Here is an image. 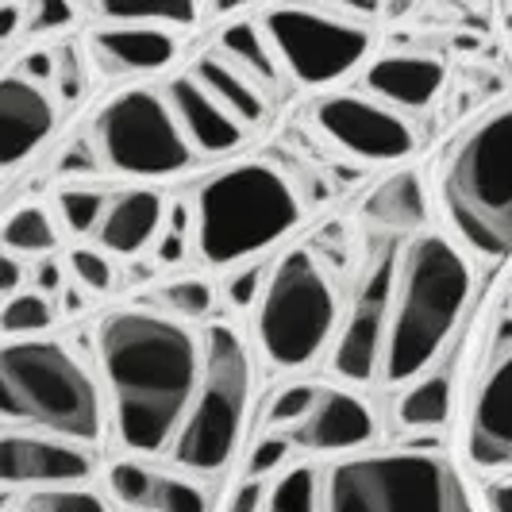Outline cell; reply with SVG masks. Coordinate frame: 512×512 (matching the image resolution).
<instances>
[{
    "label": "cell",
    "instance_id": "1",
    "mask_svg": "<svg viewBox=\"0 0 512 512\" xmlns=\"http://www.w3.org/2000/svg\"><path fill=\"white\" fill-rule=\"evenodd\" d=\"M97 359L116 409L120 443L135 455L174 447L201 378V343L162 312L124 308L104 316Z\"/></svg>",
    "mask_w": 512,
    "mask_h": 512
},
{
    "label": "cell",
    "instance_id": "2",
    "mask_svg": "<svg viewBox=\"0 0 512 512\" xmlns=\"http://www.w3.org/2000/svg\"><path fill=\"white\" fill-rule=\"evenodd\" d=\"M470 258L447 235H416L397 258V278L385 320L382 374L389 385L420 378L451 339L470 301Z\"/></svg>",
    "mask_w": 512,
    "mask_h": 512
},
{
    "label": "cell",
    "instance_id": "3",
    "mask_svg": "<svg viewBox=\"0 0 512 512\" xmlns=\"http://www.w3.org/2000/svg\"><path fill=\"white\" fill-rule=\"evenodd\" d=\"M0 420L62 443H97L104 428L101 389L62 343H0Z\"/></svg>",
    "mask_w": 512,
    "mask_h": 512
},
{
    "label": "cell",
    "instance_id": "4",
    "mask_svg": "<svg viewBox=\"0 0 512 512\" xmlns=\"http://www.w3.org/2000/svg\"><path fill=\"white\" fill-rule=\"evenodd\" d=\"M439 208L474 255L505 258L512 251V104L489 112L447 151Z\"/></svg>",
    "mask_w": 512,
    "mask_h": 512
},
{
    "label": "cell",
    "instance_id": "5",
    "mask_svg": "<svg viewBox=\"0 0 512 512\" xmlns=\"http://www.w3.org/2000/svg\"><path fill=\"white\" fill-rule=\"evenodd\" d=\"M301 220V201L285 174L266 162H239L197 189L193 235L208 266H235L282 243Z\"/></svg>",
    "mask_w": 512,
    "mask_h": 512
},
{
    "label": "cell",
    "instance_id": "6",
    "mask_svg": "<svg viewBox=\"0 0 512 512\" xmlns=\"http://www.w3.org/2000/svg\"><path fill=\"white\" fill-rule=\"evenodd\" d=\"M320 512H478L462 474L439 455L385 451L339 462Z\"/></svg>",
    "mask_w": 512,
    "mask_h": 512
},
{
    "label": "cell",
    "instance_id": "7",
    "mask_svg": "<svg viewBox=\"0 0 512 512\" xmlns=\"http://www.w3.org/2000/svg\"><path fill=\"white\" fill-rule=\"evenodd\" d=\"M339 320L328 270L308 247L285 251L262 285L255 335L262 355L278 370H305L324 355Z\"/></svg>",
    "mask_w": 512,
    "mask_h": 512
},
{
    "label": "cell",
    "instance_id": "8",
    "mask_svg": "<svg viewBox=\"0 0 512 512\" xmlns=\"http://www.w3.org/2000/svg\"><path fill=\"white\" fill-rule=\"evenodd\" d=\"M251 401V359L235 328L212 324L201 347V378L193 405L170 447L178 466L193 474H220L235 455Z\"/></svg>",
    "mask_w": 512,
    "mask_h": 512
},
{
    "label": "cell",
    "instance_id": "9",
    "mask_svg": "<svg viewBox=\"0 0 512 512\" xmlns=\"http://www.w3.org/2000/svg\"><path fill=\"white\" fill-rule=\"evenodd\" d=\"M93 151L124 178H170L189 166V143L158 89H124L93 120Z\"/></svg>",
    "mask_w": 512,
    "mask_h": 512
},
{
    "label": "cell",
    "instance_id": "10",
    "mask_svg": "<svg viewBox=\"0 0 512 512\" xmlns=\"http://www.w3.org/2000/svg\"><path fill=\"white\" fill-rule=\"evenodd\" d=\"M262 35L274 47L278 66L308 89H324L347 77L370 54L366 27L320 8H270L262 16Z\"/></svg>",
    "mask_w": 512,
    "mask_h": 512
},
{
    "label": "cell",
    "instance_id": "11",
    "mask_svg": "<svg viewBox=\"0 0 512 512\" xmlns=\"http://www.w3.org/2000/svg\"><path fill=\"white\" fill-rule=\"evenodd\" d=\"M312 124L339 151L362 162H401L416 147V131L385 104L355 93L324 97L312 108Z\"/></svg>",
    "mask_w": 512,
    "mask_h": 512
},
{
    "label": "cell",
    "instance_id": "12",
    "mask_svg": "<svg viewBox=\"0 0 512 512\" xmlns=\"http://www.w3.org/2000/svg\"><path fill=\"white\" fill-rule=\"evenodd\" d=\"M393 278H397V262L385 251L366 266L359 289L351 297V312H347V324H343V335H339L332 355L335 374L347 378V382H370L382 370Z\"/></svg>",
    "mask_w": 512,
    "mask_h": 512
},
{
    "label": "cell",
    "instance_id": "13",
    "mask_svg": "<svg viewBox=\"0 0 512 512\" xmlns=\"http://www.w3.org/2000/svg\"><path fill=\"white\" fill-rule=\"evenodd\" d=\"M466 455L478 470L512 474V351L493 362L466 420Z\"/></svg>",
    "mask_w": 512,
    "mask_h": 512
},
{
    "label": "cell",
    "instance_id": "14",
    "mask_svg": "<svg viewBox=\"0 0 512 512\" xmlns=\"http://www.w3.org/2000/svg\"><path fill=\"white\" fill-rule=\"evenodd\" d=\"M89 455L51 436H0V486L77 489L89 478Z\"/></svg>",
    "mask_w": 512,
    "mask_h": 512
},
{
    "label": "cell",
    "instance_id": "15",
    "mask_svg": "<svg viewBox=\"0 0 512 512\" xmlns=\"http://www.w3.org/2000/svg\"><path fill=\"white\" fill-rule=\"evenodd\" d=\"M54 101L20 74L0 77V170L27 162L51 135Z\"/></svg>",
    "mask_w": 512,
    "mask_h": 512
},
{
    "label": "cell",
    "instance_id": "16",
    "mask_svg": "<svg viewBox=\"0 0 512 512\" xmlns=\"http://www.w3.org/2000/svg\"><path fill=\"white\" fill-rule=\"evenodd\" d=\"M374 439V412L347 389H316V405L293 428V443L305 451H355Z\"/></svg>",
    "mask_w": 512,
    "mask_h": 512
},
{
    "label": "cell",
    "instance_id": "17",
    "mask_svg": "<svg viewBox=\"0 0 512 512\" xmlns=\"http://www.w3.org/2000/svg\"><path fill=\"white\" fill-rule=\"evenodd\" d=\"M447 70L432 54H385L370 62L366 70V89L382 104L405 108V112H424L432 108L443 93Z\"/></svg>",
    "mask_w": 512,
    "mask_h": 512
},
{
    "label": "cell",
    "instance_id": "18",
    "mask_svg": "<svg viewBox=\"0 0 512 512\" xmlns=\"http://www.w3.org/2000/svg\"><path fill=\"white\" fill-rule=\"evenodd\" d=\"M178 54L170 31L135 24H112L89 35V58L104 74H154L166 70Z\"/></svg>",
    "mask_w": 512,
    "mask_h": 512
},
{
    "label": "cell",
    "instance_id": "19",
    "mask_svg": "<svg viewBox=\"0 0 512 512\" xmlns=\"http://www.w3.org/2000/svg\"><path fill=\"white\" fill-rule=\"evenodd\" d=\"M162 97L170 104L181 135H185V143H189V151L197 147V151H205V154H224V151H231V147H239V128H235V120L208 97L193 77L170 81V85L162 89Z\"/></svg>",
    "mask_w": 512,
    "mask_h": 512
},
{
    "label": "cell",
    "instance_id": "20",
    "mask_svg": "<svg viewBox=\"0 0 512 512\" xmlns=\"http://www.w3.org/2000/svg\"><path fill=\"white\" fill-rule=\"evenodd\" d=\"M158 228H162V197L154 189H128L108 197L97 239L112 255H139L154 243Z\"/></svg>",
    "mask_w": 512,
    "mask_h": 512
},
{
    "label": "cell",
    "instance_id": "21",
    "mask_svg": "<svg viewBox=\"0 0 512 512\" xmlns=\"http://www.w3.org/2000/svg\"><path fill=\"white\" fill-rule=\"evenodd\" d=\"M189 77H193L208 97L228 112L231 120H235V128H251V124L262 120L266 101H262L258 85L255 81H247V77L239 74L231 62H224L220 54H205V58H197V66H193V74Z\"/></svg>",
    "mask_w": 512,
    "mask_h": 512
},
{
    "label": "cell",
    "instance_id": "22",
    "mask_svg": "<svg viewBox=\"0 0 512 512\" xmlns=\"http://www.w3.org/2000/svg\"><path fill=\"white\" fill-rule=\"evenodd\" d=\"M220 58L231 62L239 74L247 77V81H255V85H270L274 89L278 77H282L274 47L266 43L262 27L251 24V20H235V24L220 31Z\"/></svg>",
    "mask_w": 512,
    "mask_h": 512
},
{
    "label": "cell",
    "instance_id": "23",
    "mask_svg": "<svg viewBox=\"0 0 512 512\" xmlns=\"http://www.w3.org/2000/svg\"><path fill=\"white\" fill-rule=\"evenodd\" d=\"M366 220L385 231H412L424 224V193L412 174H397L378 185L366 201Z\"/></svg>",
    "mask_w": 512,
    "mask_h": 512
},
{
    "label": "cell",
    "instance_id": "24",
    "mask_svg": "<svg viewBox=\"0 0 512 512\" xmlns=\"http://www.w3.org/2000/svg\"><path fill=\"white\" fill-rule=\"evenodd\" d=\"M451 416V378L432 374L416 378L397 401V420L405 428H443Z\"/></svg>",
    "mask_w": 512,
    "mask_h": 512
},
{
    "label": "cell",
    "instance_id": "25",
    "mask_svg": "<svg viewBox=\"0 0 512 512\" xmlns=\"http://www.w3.org/2000/svg\"><path fill=\"white\" fill-rule=\"evenodd\" d=\"M0 243L8 247V255H51L58 247V228H54L51 212L39 205H24L8 216V224L0 228Z\"/></svg>",
    "mask_w": 512,
    "mask_h": 512
},
{
    "label": "cell",
    "instance_id": "26",
    "mask_svg": "<svg viewBox=\"0 0 512 512\" xmlns=\"http://www.w3.org/2000/svg\"><path fill=\"white\" fill-rule=\"evenodd\" d=\"M101 16L112 24L158 27V31H185L201 20V8L181 0H154V4H101Z\"/></svg>",
    "mask_w": 512,
    "mask_h": 512
},
{
    "label": "cell",
    "instance_id": "27",
    "mask_svg": "<svg viewBox=\"0 0 512 512\" xmlns=\"http://www.w3.org/2000/svg\"><path fill=\"white\" fill-rule=\"evenodd\" d=\"M262 512H320V482L312 466H293L270 489Z\"/></svg>",
    "mask_w": 512,
    "mask_h": 512
},
{
    "label": "cell",
    "instance_id": "28",
    "mask_svg": "<svg viewBox=\"0 0 512 512\" xmlns=\"http://www.w3.org/2000/svg\"><path fill=\"white\" fill-rule=\"evenodd\" d=\"M54 324V308L43 293H12L0 305V332L4 335H39Z\"/></svg>",
    "mask_w": 512,
    "mask_h": 512
},
{
    "label": "cell",
    "instance_id": "29",
    "mask_svg": "<svg viewBox=\"0 0 512 512\" xmlns=\"http://www.w3.org/2000/svg\"><path fill=\"white\" fill-rule=\"evenodd\" d=\"M104 205H108V197L97 193V189H62L58 193V216H62V224L77 235H85V231H97L104 216Z\"/></svg>",
    "mask_w": 512,
    "mask_h": 512
},
{
    "label": "cell",
    "instance_id": "30",
    "mask_svg": "<svg viewBox=\"0 0 512 512\" xmlns=\"http://www.w3.org/2000/svg\"><path fill=\"white\" fill-rule=\"evenodd\" d=\"M158 301L170 308L174 316H181V320H205L208 312L216 308V293H212V285L201 282V278H185V282L166 285V289L158 293Z\"/></svg>",
    "mask_w": 512,
    "mask_h": 512
},
{
    "label": "cell",
    "instance_id": "31",
    "mask_svg": "<svg viewBox=\"0 0 512 512\" xmlns=\"http://www.w3.org/2000/svg\"><path fill=\"white\" fill-rule=\"evenodd\" d=\"M147 509L154 512H205V493L181 478H162L154 474L151 497H147Z\"/></svg>",
    "mask_w": 512,
    "mask_h": 512
},
{
    "label": "cell",
    "instance_id": "32",
    "mask_svg": "<svg viewBox=\"0 0 512 512\" xmlns=\"http://www.w3.org/2000/svg\"><path fill=\"white\" fill-rule=\"evenodd\" d=\"M16 512H108V505L89 489H47L31 493Z\"/></svg>",
    "mask_w": 512,
    "mask_h": 512
},
{
    "label": "cell",
    "instance_id": "33",
    "mask_svg": "<svg viewBox=\"0 0 512 512\" xmlns=\"http://www.w3.org/2000/svg\"><path fill=\"white\" fill-rule=\"evenodd\" d=\"M154 470L139 466V462H116L112 466V493L131 505V509H147V497H151Z\"/></svg>",
    "mask_w": 512,
    "mask_h": 512
},
{
    "label": "cell",
    "instance_id": "34",
    "mask_svg": "<svg viewBox=\"0 0 512 512\" xmlns=\"http://www.w3.org/2000/svg\"><path fill=\"white\" fill-rule=\"evenodd\" d=\"M312 405H316V385H293V389L278 393V401L266 412V424L270 428H297L312 412Z\"/></svg>",
    "mask_w": 512,
    "mask_h": 512
},
{
    "label": "cell",
    "instance_id": "35",
    "mask_svg": "<svg viewBox=\"0 0 512 512\" xmlns=\"http://www.w3.org/2000/svg\"><path fill=\"white\" fill-rule=\"evenodd\" d=\"M70 270H74L77 285H85L89 293H108L112 282H116L112 262H108L101 251H89V247H81V251L70 255Z\"/></svg>",
    "mask_w": 512,
    "mask_h": 512
},
{
    "label": "cell",
    "instance_id": "36",
    "mask_svg": "<svg viewBox=\"0 0 512 512\" xmlns=\"http://www.w3.org/2000/svg\"><path fill=\"white\" fill-rule=\"evenodd\" d=\"M77 20V8L62 4V0H43L31 8L27 16V31L31 35H58V31H70Z\"/></svg>",
    "mask_w": 512,
    "mask_h": 512
},
{
    "label": "cell",
    "instance_id": "37",
    "mask_svg": "<svg viewBox=\"0 0 512 512\" xmlns=\"http://www.w3.org/2000/svg\"><path fill=\"white\" fill-rule=\"evenodd\" d=\"M54 81H58L62 101H77L85 93V62L74 47H62L54 54Z\"/></svg>",
    "mask_w": 512,
    "mask_h": 512
},
{
    "label": "cell",
    "instance_id": "38",
    "mask_svg": "<svg viewBox=\"0 0 512 512\" xmlns=\"http://www.w3.org/2000/svg\"><path fill=\"white\" fill-rule=\"evenodd\" d=\"M289 447H293V439H282V436H266L255 443V451H251V459H247V482H258L262 474H270V470H278L289 455Z\"/></svg>",
    "mask_w": 512,
    "mask_h": 512
},
{
    "label": "cell",
    "instance_id": "39",
    "mask_svg": "<svg viewBox=\"0 0 512 512\" xmlns=\"http://www.w3.org/2000/svg\"><path fill=\"white\" fill-rule=\"evenodd\" d=\"M258 282H262V270H243V274H235L228 282V289H224V297H228L231 308H247L251 301H255L258 293Z\"/></svg>",
    "mask_w": 512,
    "mask_h": 512
},
{
    "label": "cell",
    "instance_id": "40",
    "mask_svg": "<svg viewBox=\"0 0 512 512\" xmlns=\"http://www.w3.org/2000/svg\"><path fill=\"white\" fill-rule=\"evenodd\" d=\"M262 501H266V486L262 482H243L228 497L224 512H262Z\"/></svg>",
    "mask_w": 512,
    "mask_h": 512
},
{
    "label": "cell",
    "instance_id": "41",
    "mask_svg": "<svg viewBox=\"0 0 512 512\" xmlns=\"http://www.w3.org/2000/svg\"><path fill=\"white\" fill-rule=\"evenodd\" d=\"M20 77L43 89V81H54V54L51 51H31L24 58V70H20Z\"/></svg>",
    "mask_w": 512,
    "mask_h": 512
},
{
    "label": "cell",
    "instance_id": "42",
    "mask_svg": "<svg viewBox=\"0 0 512 512\" xmlns=\"http://www.w3.org/2000/svg\"><path fill=\"white\" fill-rule=\"evenodd\" d=\"M24 282V266H20V258L8 255L4 247H0V297H12L16 289Z\"/></svg>",
    "mask_w": 512,
    "mask_h": 512
},
{
    "label": "cell",
    "instance_id": "43",
    "mask_svg": "<svg viewBox=\"0 0 512 512\" xmlns=\"http://www.w3.org/2000/svg\"><path fill=\"white\" fill-rule=\"evenodd\" d=\"M185 258V235H181V228L174 231H166L162 239H158V262H181Z\"/></svg>",
    "mask_w": 512,
    "mask_h": 512
},
{
    "label": "cell",
    "instance_id": "44",
    "mask_svg": "<svg viewBox=\"0 0 512 512\" xmlns=\"http://www.w3.org/2000/svg\"><path fill=\"white\" fill-rule=\"evenodd\" d=\"M24 24V8L20 4H0V43H8Z\"/></svg>",
    "mask_w": 512,
    "mask_h": 512
},
{
    "label": "cell",
    "instance_id": "45",
    "mask_svg": "<svg viewBox=\"0 0 512 512\" xmlns=\"http://www.w3.org/2000/svg\"><path fill=\"white\" fill-rule=\"evenodd\" d=\"M35 282H39V293L47 297V293H58L62 289V266L58 262H43L39 270H35Z\"/></svg>",
    "mask_w": 512,
    "mask_h": 512
},
{
    "label": "cell",
    "instance_id": "46",
    "mask_svg": "<svg viewBox=\"0 0 512 512\" xmlns=\"http://www.w3.org/2000/svg\"><path fill=\"white\" fill-rule=\"evenodd\" d=\"M489 512H512V482L489 486Z\"/></svg>",
    "mask_w": 512,
    "mask_h": 512
}]
</instances>
